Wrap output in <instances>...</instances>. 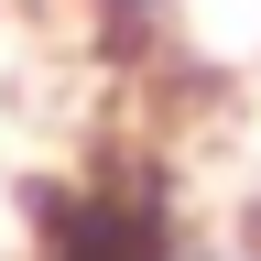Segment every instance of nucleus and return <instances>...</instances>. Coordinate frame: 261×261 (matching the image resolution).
<instances>
[{
  "instance_id": "f257e3e1",
  "label": "nucleus",
  "mask_w": 261,
  "mask_h": 261,
  "mask_svg": "<svg viewBox=\"0 0 261 261\" xmlns=\"http://www.w3.org/2000/svg\"><path fill=\"white\" fill-rule=\"evenodd\" d=\"M33 261H196L163 163H87L33 185Z\"/></svg>"
},
{
  "instance_id": "f03ea898",
  "label": "nucleus",
  "mask_w": 261,
  "mask_h": 261,
  "mask_svg": "<svg viewBox=\"0 0 261 261\" xmlns=\"http://www.w3.org/2000/svg\"><path fill=\"white\" fill-rule=\"evenodd\" d=\"M76 11H87L98 33H120V44H152V33H174L185 0H76Z\"/></svg>"
},
{
  "instance_id": "7ed1b4c3",
  "label": "nucleus",
  "mask_w": 261,
  "mask_h": 261,
  "mask_svg": "<svg viewBox=\"0 0 261 261\" xmlns=\"http://www.w3.org/2000/svg\"><path fill=\"white\" fill-rule=\"evenodd\" d=\"M196 261H261V250H196Z\"/></svg>"
}]
</instances>
